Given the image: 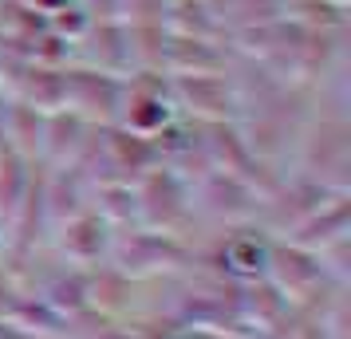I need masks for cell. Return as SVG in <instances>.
<instances>
[{
	"label": "cell",
	"mask_w": 351,
	"mask_h": 339,
	"mask_svg": "<svg viewBox=\"0 0 351 339\" xmlns=\"http://www.w3.org/2000/svg\"><path fill=\"white\" fill-rule=\"evenodd\" d=\"M193 257H197V249H190L186 237H170V233H158V229L146 225H127L114 229L107 264L130 280H158V276L186 273Z\"/></svg>",
	"instance_id": "cell-1"
},
{
	"label": "cell",
	"mask_w": 351,
	"mask_h": 339,
	"mask_svg": "<svg viewBox=\"0 0 351 339\" xmlns=\"http://www.w3.org/2000/svg\"><path fill=\"white\" fill-rule=\"evenodd\" d=\"M134 190V213L138 225L170 233V237H186V225H193V201H190V178L178 174L174 166L154 162L130 181Z\"/></svg>",
	"instance_id": "cell-2"
},
{
	"label": "cell",
	"mask_w": 351,
	"mask_h": 339,
	"mask_svg": "<svg viewBox=\"0 0 351 339\" xmlns=\"http://www.w3.org/2000/svg\"><path fill=\"white\" fill-rule=\"evenodd\" d=\"M269 249L272 237L256 221H245V225H229L217 233V241L209 249V257H193V264H202L209 273L225 276L233 284H245V280H261L265 268H269Z\"/></svg>",
	"instance_id": "cell-3"
},
{
	"label": "cell",
	"mask_w": 351,
	"mask_h": 339,
	"mask_svg": "<svg viewBox=\"0 0 351 339\" xmlns=\"http://www.w3.org/2000/svg\"><path fill=\"white\" fill-rule=\"evenodd\" d=\"M178 118L174 95H170V79H162L154 71H138L127 75L123 83V107H119V123L114 127L130 130L138 138H154Z\"/></svg>",
	"instance_id": "cell-4"
},
{
	"label": "cell",
	"mask_w": 351,
	"mask_h": 339,
	"mask_svg": "<svg viewBox=\"0 0 351 339\" xmlns=\"http://www.w3.org/2000/svg\"><path fill=\"white\" fill-rule=\"evenodd\" d=\"M111 237H114V229L95 213V205H87V210L71 213V217L51 225V249H56V257L75 264V268L103 264L107 253H111Z\"/></svg>",
	"instance_id": "cell-5"
},
{
	"label": "cell",
	"mask_w": 351,
	"mask_h": 339,
	"mask_svg": "<svg viewBox=\"0 0 351 339\" xmlns=\"http://www.w3.org/2000/svg\"><path fill=\"white\" fill-rule=\"evenodd\" d=\"M0 339H32V331L20 327L16 320H8V316H0Z\"/></svg>",
	"instance_id": "cell-6"
},
{
	"label": "cell",
	"mask_w": 351,
	"mask_h": 339,
	"mask_svg": "<svg viewBox=\"0 0 351 339\" xmlns=\"http://www.w3.org/2000/svg\"><path fill=\"white\" fill-rule=\"evenodd\" d=\"M4 249H8V233H4V221H0V257H4Z\"/></svg>",
	"instance_id": "cell-7"
},
{
	"label": "cell",
	"mask_w": 351,
	"mask_h": 339,
	"mask_svg": "<svg viewBox=\"0 0 351 339\" xmlns=\"http://www.w3.org/2000/svg\"><path fill=\"white\" fill-rule=\"evenodd\" d=\"M32 339H67L64 331H48V336H32Z\"/></svg>",
	"instance_id": "cell-8"
}]
</instances>
